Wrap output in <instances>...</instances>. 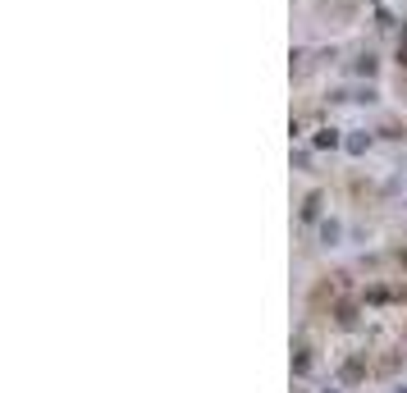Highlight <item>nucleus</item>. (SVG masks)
Listing matches in <instances>:
<instances>
[{"label": "nucleus", "mask_w": 407, "mask_h": 393, "mask_svg": "<svg viewBox=\"0 0 407 393\" xmlns=\"http://www.w3.org/2000/svg\"><path fill=\"white\" fill-rule=\"evenodd\" d=\"M366 375H371V361H366V352H352V357L339 361V384H343V389H357V384H366Z\"/></svg>", "instance_id": "obj_1"}, {"label": "nucleus", "mask_w": 407, "mask_h": 393, "mask_svg": "<svg viewBox=\"0 0 407 393\" xmlns=\"http://www.w3.org/2000/svg\"><path fill=\"white\" fill-rule=\"evenodd\" d=\"M311 147H316V151H334V147H343V137H339V128H316Z\"/></svg>", "instance_id": "obj_2"}, {"label": "nucleus", "mask_w": 407, "mask_h": 393, "mask_svg": "<svg viewBox=\"0 0 407 393\" xmlns=\"http://www.w3.org/2000/svg\"><path fill=\"white\" fill-rule=\"evenodd\" d=\"M343 151L348 156H366L371 151V133H348V137H343Z\"/></svg>", "instance_id": "obj_3"}, {"label": "nucleus", "mask_w": 407, "mask_h": 393, "mask_svg": "<svg viewBox=\"0 0 407 393\" xmlns=\"http://www.w3.org/2000/svg\"><path fill=\"white\" fill-rule=\"evenodd\" d=\"M339 238H343L339 219H320V242H325V247H339Z\"/></svg>", "instance_id": "obj_4"}, {"label": "nucleus", "mask_w": 407, "mask_h": 393, "mask_svg": "<svg viewBox=\"0 0 407 393\" xmlns=\"http://www.w3.org/2000/svg\"><path fill=\"white\" fill-rule=\"evenodd\" d=\"M334 320H339L343 329H357V302H339L334 306Z\"/></svg>", "instance_id": "obj_5"}, {"label": "nucleus", "mask_w": 407, "mask_h": 393, "mask_svg": "<svg viewBox=\"0 0 407 393\" xmlns=\"http://www.w3.org/2000/svg\"><path fill=\"white\" fill-rule=\"evenodd\" d=\"M320 206H325V192H311L302 201V219H320Z\"/></svg>", "instance_id": "obj_6"}, {"label": "nucleus", "mask_w": 407, "mask_h": 393, "mask_svg": "<svg viewBox=\"0 0 407 393\" xmlns=\"http://www.w3.org/2000/svg\"><path fill=\"white\" fill-rule=\"evenodd\" d=\"M311 366H316V361H311V348H297L293 352V375H311Z\"/></svg>", "instance_id": "obj_7"}, {"label": "nucleus", "mask_w": 407, "mask_h": 393, "mask_svg": "<svg viewBox=\"0 0 407 393\" xmlns=\"http://www.w3.org/2000/svg\"><path fill=\"white\" fill-rule=\"evenodd\" d=\"M352 69H357V74H362V78H375V69H380V60H375V55H357V65H352Z\"/></svg>", "instance_id": "obj_8"}, {"label": "nucleus", "mask_w": 407, "mask_h": 393, "mask_svg": "<svg viewBox=\"0 0 407 393\" xmlns=\"http://www.w3.org/2000/svg\"><path fill=\"white\" fill-rule=\"evenodd\" d=\"M362 302H375V306H380V302H389V288H366V297H362Z\"/></svg>", "instance_id": "obj_9"}, {"label": "nucleus", "mask_w": 407, "mask_h": 393, "mask_svg": "<svg viewBox=\"0 0 407 393\" xmlns=\"http://www.w3.org/2000/svg\"><path fill=\"white\" fill-rule=\"evenodd\" d=\"M320 393H343V389H320Z\"/></svg>", "instance_id": "obj_10"}, {"label": "nucleus", "mask_w": 407, "mask_h": 393, "mask_svg": "<svg viewBox=\"0 0 407 393\" xmlns=\"http://www.w3.org/2000/svg\"><path fill=\"white\" fill-rule=\"evenodd\" d=\"M389 393H407V389H389Z\"/></svg>", "instance_id": "obj_11"}]
</instances>
